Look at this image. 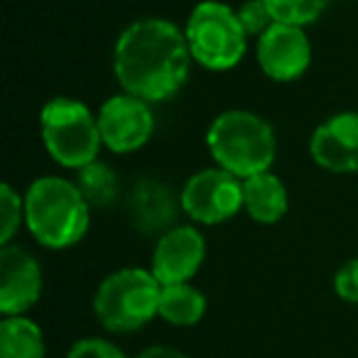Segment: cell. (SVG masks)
<instances>
[{
    "instance_id": "21",
    "label": "cell",
    "mask_w": 358,
    "mask_h": 358,
    "mask_svg": "<svg viewBox=\"0 0 358 358\" xmlns=\"http://www.w3.org/2000/svg\"><path fill=\"white\" fill-rule=\"evenodd\" d=\"M66 358H128V356H125L118 343L101 336H89V338H79L69 348Z\"/></svg>"
},
{
    "instance_id": "22",
    "label": "cell",
    "mask_w": 358,
    "mask_h": 358,
    "mask_svg": "<svg viewBox=\"0 0 358 358\" xmlns=\"http://www.w3.org/2000/svg\"><path fill=\"white\" fill-rule=\"evenodd\" d=\"M334 289L348 304H358V258L348 260L334 275Z\"/></svg>"
},
{
    "instance_id": "8",
    "label": "cell",
    "mask_w": 358,
    "mask_h": 358,
    "mask_svg": "<svg viewBox=\"0 0 358 358\" xmlns=\"http://www.w3.org/2000/svg\"><path fill=\"white\" fill-rule=\"evenodd\" d=\"M101 140L110 152L128 155L145 148L155 133V115L148 101L133 94H115L99 110Z\"/></svg>"
},
{
    "instance_id": "23",
    "label": "cell",
    "mask_w": 358,
    "mask_h": 358,
    "mask_svg": "<svg viewBox=\"0 0 358 358\" xmlns=\"http://www.w3.org/2000/svg\"><path fill=\"white\" fill-rule=\"evenodd\" d=\"M138 358H189V356L172 346H150V348H145Z\"/></svg>"
},
{
    "instance_id": "17",
    "label": "cell",
    "mask_w": 358,
    "mask_h": 358,
    "mask_svg": "<svg viewBox=\"0 0 358 358\" xmlns=\"http://www.w3.org/2000/svg\"><path fill=\"white\" fill-rule=\"evenodd\" d=\"M79 177H76V185H79L84 199L89 201L91 209H106L115 201L118 196V177L115 172L103 162H91L86 167L76 169Z\"/></svg>"
},
{
    "instance_id": "1",
    "label": "cell",
    "mask_w": 358,
    "mask_h": 358,
    "mask_svg": "<svg viewBox=\"0 0 358 358\" xmlns=\"http://www.w3.org/2000/svg\"><path fill=\"white\" fill-rule=\"evenodd\" d=\"M192 62L185 30L164 17L130 22L113 47V74L120 89L148 103L172 99L185 86Z\"/></svg>"
},
{
    "instance_id": "3",
    "label": "cell",
    "mask_w": 358,
    "mask_h": 358,
    "mask_svg": "<svg viewBox=\"0 0 358 358\" xmlns=\"http://www.w3.org/2000/svg\"><path fill=\"white\" fill-rule=\"evenodd\" d=\"M206 148L216 159V167L248 179L270 172L278 157V138L273 125L250 110H224L211 120L206 130Z\"/></svg>"
},
{
    "instance_id": "10",
    "label": "cell",
    "mask_w": 358,
    "mask_h": 358,
    "mask_svg": "<svg viewBox=\"0 0 358 358\" xmlns=\"http://www.w3.org/2000/svg\"><path fill=\"white\" fill-rule=\"evenodd\" d=\"M206 258V241L194 226H174L159 236L150 270L159 285L189 282Z\"/></svg>"
},
{
    "instance_id": "19",
    "label": "cell",
    "mask_w": 358,
    "mask_h": 358,
    "mask_svg": "<svg viewBox=\"0 0 358 358\" xmlns=\"http://www.w3.org/2000/svg\"><path fill=\"white\" fill-rule=\"evenodd\" d=\"M22 221H25V196H20L6 182L0 187V243H10Z\"/></svg>"
},
{
    "instance_id": "11",
    "label": "cell",
    "mask_w": 358,
    "mask_h": 358,
    "mask_svg": "<svg viewBox=\"0 0 358 358\" xmlns=\"http://www.w3.org/2000/svg\"><path fill=\"white\" fill-rule=\"evenodd\" d=\"M42 268L20 245L0 248V312L6 317L25 314L40 302Z\"/></svg>"
},
{
    "instance_id": "14",
    "label": "cell",
    "mask_w": 358,
    "mask_h": 358,
    "mask_svg": "<svg viewBox=\"0 0 358 358\" xmlns=\"http://www.w3.org/2000/svg\"><path fill=\"white\" fill-rule=\"evenodd\" d=\"M243 209L255 224H278L289 209L287 187L273 172H260L243 179Z\"/></svg>"
},
{
    "instance_id": "16",
    "label": "cell",
    "mask_w": 358,
    "mask_h": 358,
    "mask_svg": "<svg viewBox=\"0 0 358 358\" xmlns=\"http://www.w3.org/2000/svg\"><path fill=\"white\" fill-rule=\"evenodd\" d=\"M206 314V297L189 282L162 285L159 317L172 327H194Z\"/></svg>"
},
{
    "instance_id": "4",
    "label": "cell",
    "mask_w": 358,
    "mask_h": 358,
    "mask_svg": "<svg viewBox=\"0 0 358 358\" xmlns=\"http://www.w3.org/2000/svg\"><path fill=\"white\" fill-rule=\"evenodd\" d=\"M162 285L145 268H123L99 285L94 312L101 327L113 334H130L159 317Z\"/></svg>"
},
{
    "instance_id": "9",
    "label": "cell",
    "mask_w": 358,
    "mask_h": 358,
    "mask_svg": "<svg viewBox=\"0 0 358 358\" xmlns=\"http://www.w3.org/2000/svg\"><path fill=\"white\" fill-rule=\"evenodd\" d=\"M255 57L268 79L287 84V81H297L309 69L312 45L304 27L273 22V27L258 37Z\"/></svg>"
},
{
    "instance_id": "5",
    "label": "cell",
    "mask_w": 358,
    "mask_h": 358,
    "mask_svg": "<svg viewBox=\"0 0 358 358\" xmlns=\"http://www.w3.org/2000/svg\"><path fill=\"white\" fill-rule=\"evenodd\" d=\"M42 143L57 164L81 169L96 162L101 152L99 115L91 113L86 103L69 96H57L47 101L40 113Z\"/></svg>"
},
{
    "instance_id": "18",
    "label": "cell",
    "mask_w": 358,
    "mask_h": 358,
    "mask_svg": "<svg viewBox=\"0 0 358 358\" xmlns=\"http://www.w3.org/2000/svg\"><path fill=\"white\" fill-rule=\"evenodd\" d=\"M327 3L329 0H265L275 22L297 27H307L317 22L327 10Z\"/></svg>"
},
{
    "instance_id": "12",
    "label": "cell",
    "mask_w": 358,
    "mask_h": 358,
    "mask_svg": "<svg viewBox=\"0 0 358 358\" xmlns=\"http://www.w3.org/2000/svg\"><path fill=\"white\" fill-rule=\"evenodd\" d=\"M309 155L327 172H358V113L346 110L324 120L309 138Z\"/></svg>"
},
{
    "instance_id": "7",
    "label": "cell",
    "mask_w": 358,
    "mask_h": 358,
    "mask_svg": "<svg viewBox=\"0 0 358 358\" xmlns=\"http://www.w3.org/2000/svg\"><path fill=\"white\" fill-rule=\"evenodd\" d=\"M179 204L194 224H226L243 209V179L224 167L201 169L187 179Z\"/></svg>"
},
{
    "instance_id": "15",
    "label": "cell",
    "mask_w": 358,
    "mask_h": 358,
    "mask_svg": "<svg viewBox=\"0 0 358 358\" xmlns=\"http://www.w3.org/2000/svg\"><path fill=\"white\" fill-rule=\"evenodd\" d=\"M0 358H47V343L40 324L25 314L0 322Z\"/></svg>"
},
{
    "instance_id": "20",
    "label": "cell",
    "mask_w": 358,
    "mask_h": 358,
    "mask_svg": "<svg viewBox=\"0 0 358 358\" xmlns=\"http://www.w3.org/2000/svg\"><path fill=\"white\" fill-rule=\"evenodd\" d=\"M238 17H241L243 30L248 32V37H260L263 32H268L275 22L270 8L265 6V0H245L243 6L238 8Z\"/></svg>"
},
{
    "instance_id": "2",
    "label": "cell",
    "mask_w": 358,
    "mask_h": 358,
    "mask_svg": "<svg viewBox=\"0 0 358 358\" xmlns=\"http://www.w3.org/2000/svg\"><path fill=\"white\" fill-rule=\"evenodd\" d=\"M25 224L40 245L50 250H64L86 236L91 224V206L76 182L47 174L35 179L27 189Z\"/></svg>"
},
{
    "instance_id": "13",
    "label": "cell",
    "mask_w": 358,
    "mask_h": 358,
    "mask_svg": "<svg viewBox=\"0 0 358 358\" xmlns=\"http://www.w3.org/2000/svg\"><path fill=\"white\" fill-rule=\"evenodd\" d=\"M179 209H182L179 199H174L172 192L155 179L138 182L128 194V219L133 229L145 236H162L174 229Z\"/></svg>"
},
{
    "instance_id": "6",
    "label": "cell",
    "mask_w": 358,
    "mask_h": 358,
    "mask_svg": "<svg viewBox=\"0 0 358 358\" xmlns=\"http://www.w3.org/2000/svg\"><path fill=\"white\" fill-rule=\"evenodd\" d=\"M192 59L209 71H229L241 64L248 50V32L238 10L221 0H204L192 10L185 27Z\"/></svg>"
}]
</instances>
